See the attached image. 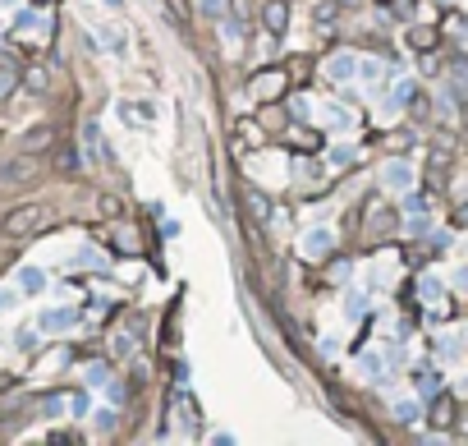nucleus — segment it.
I'll list each match as a JSON object with an SVG mask.
<instances>
[{"label":"nucleus","mask_w":468,"mask_h":446,"mask_svg":"<svg viewBox=\"0 0 468 446\" xmlns=\"http://www.w3.org/2000/svg\"><path fill=\"white\" fill-rule=\"evenodd\" d=\"M28 88H33V92L46 88V74H42V69H37V74H28Z\"/></svg>","instance_id":"nucleus-5"},{"label":"nucleus","mask_w":468,"mask_h":446,"mask_svg":"<svg viewBox=\"0 0 468 446\" xmlns=\"http://www.w3.org/2000/svg\"><path fill=\"white\" fill-rule=\"evenodd\" d=\"M262 28H266V33H275V37H280L285 28H289V5H285V0H271V5H266V10H262Z\"/></svg>","instance_id":"nucleus-2"},{"label":"nucleus","mask_w":468,"mask_h":446,"mask_svg":"<svg viewBox=\"0 0 468 446\" xmlns=\"http://www.w3.org/2000/svg\"><path fill=\"white\" fill-rule=\"evenodd\" d=\"M5 304H10V295H0V309H5Z\"/></svg>","instance_id":"nucleus-7"},{"label":"nucleus","mask_w":468,"mask_h":446,"mask_svg":"<svg viewBox=\"0 0 468 446\" xmlns=\"http://www.w3.org/2000/svg\"><path fill=\"white\" fill-rule=\"evenodd\" d=\"M46 216L51 212H46L42 202H28V207H19V212L5 216V230L10 235H28V230H37V225H46Z\"/></svg>","instance_id":"nucleus-1"},{"label":"nucleus","mask_w":468,"mask_h":446,"mask_svg":"<svg viewBox=\"0 0 468 446\" xmlns=\"http://www.w3.org/2000/svg\"><path fill=\"white\" fill-rule=\"evenodd\" d=\"M51 124H37V129H28V134H23V147H28V152H33V147H46L51 143Z\"/></svg>","instance_id":"nucleus-3"},{"label":"nucleus","mask_w":468,"mask_h":446,"mask_svg":"<svg viewBox=\"0 0 468 446\" xmlns=\"http://www.w3.org/2000/svg\"><path fill=\"white\" fill-rule=\"evenodd\" d=\"M5 88H10V78H5V74H0V97H5Z\"/></svg>","instance_id":"nucleus-6"},{"label":"nucleus","mask_w":468,"mask_h":446,"mask_svg":"<svg viewBox=\"0 0 468 446\" xmlns=\"http://www.w3.org/2000/svg\"><path fill=\"white\" fill-rule=\"evenodd\" d=\"M19 276H23V290H42V272L37 267H23Z\"/></svg>","instance_id":"nucleus-4"}]
</instances>
